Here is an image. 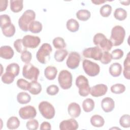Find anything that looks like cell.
<instances>
[{
	"label": "cell",
	"instance_id": "obj_48",
	"mask_svg": "<svg viewBox=\"0 0 130 130\" xmlns=\"http://www.w3.org/2000/svg\"><path fill=\"white\" fill-rule=\"evenodd\" d=\"M40 129L41 130H50L51 129V124L47 121H44L41 124Z\"/></svg>",
	"mask_w": 130,
	"mask_h": 130
},
{
	"label": "cell",
	"instance_id": "obj_40",
	"mask_svg": "<svg viewBox=\"0 0 130 130\" xmlns=\"http://www.w3.org/2000/svg\"><path fill=\"white\" fill-rule=\"evenodd\" d=\"M1 20V29L7 27V26L11 24V20L10 16L7 14H3L0 16Z\"/></svg>",
	"mask_w": 130,
	"mask_h": 130
},
{
	"label": "cell",
	"instance_id": "obj_49",
	"mask_svg": "<svg viewBox=\"0 0 130 130\" xmlns=\"http://www.w3.org/2000/svg\"><path fill=\"white\" fill-rule=\"evenodd\" d=\"M8 1L7 0H1L0 1V11L2 12L7 9L8 6Z\"/></svg>",
	"mask_w": 130,
	"mask_h": 130
},
{
	"label": "cell",
	"instance_id": "obj_39",
	"mask_svg": "<svg viewBox=\"0 0 130 130\" xmlns=\"http://www.w3.org/2000/svg\"><path fill=\"white\" fill-rule=\"evenodd\" d=\"M14 47L18 53H22L23 51L27 50V48L24 47L23 44L22 39H18L16 40L14 42Z\"/></svg>",
	"mask_w": 130,
	"mask_h": 130
},
{
	"label": "cell",
	"instance_id": "obj_24",
	"mask_svg": "<svg viewBox=\"0 0 130 130\" xmlns=\"http://www.w3.org/2000/svg\"><path fill=\"white\" fill-rule=\"evenodd\" d=\"M123 74L124 78L127 80L130 79V55L129 52L127 53L123 62Z\"/></svg>",
	"mask_w": 130,
	"mask_h": 130
},
{
	"label": "cell",
	"instance_id": "obj_21",
	"mask_svg": "<svg viewBox=\"0 0 130 130\" xmlns=\"http://www.w3.org/2000/svg\"><path fill=\"white\" fill-rule=\"evenodd\" d=\"M42 85L37 81H31L29 82L28 91L33 95H37L42 91Z\"/></svg>",
	"mask_w": 130,
	"mask_h": 130
},
{
	"label": "cell",
	"instance_id": "obj_10",
	"mask_svg": "<svg viewBox=\"0 0 130 130\" xmlns=\"http://www.w3.org/2000/svg\"><path fill=\"white\" fill-rule=\"evenodd\" d=\"M82 54L85 58H90L95 60H100L103 55V52L99 47L95 46L85 49L83 51Z\"/></svg>",
	"mask_w": 130,
	"mask_h": 130
},
{
	"label": "cell",
	"instance_id": "obj_9",
	"mask_svg": "<svg viewBox=\"0 0 130 130\" xmlns=\"http://www.w3.org/2000/svg\"><path fill=\"white\" fill-rule=\"evenodd\" d=\"M82 67L85 73L89 76L94 77L100 73V67L99 65L89 60H83Z\"/></svg>",
	"mask_w": 130,
	"mask_h": 130
},
{
	"label": "cell",
	"instance_id": "obj_8",
	"mask_svg": "<svg viewBox=\"0 0 130 130\" xmlns=\"http://www.w3.org/2000/svg\"><path fill=\"white\" fill-rule=\"evenodd\" d=\"M39 74L40 71L39 69L31 63H26L23 67L22 75L27 79L31 81H37Z\"/></svg>",
	"mask_w": 130,
	"mask_h": 130
},
{
	"label": "cell",
	"instance_id": "obj_42",
	"mask_svg": "<svg viewBox=\"0 0 130 130\" xmlns=\"http://www.w3.org/2000/svg\"><path fill=\"white\" fill-rule=\"evenodd\" d=\"M26 128L29 130H36L39 127V122L37 119H31L26 123Z\"/></svg>",
	"mask_w": 130,
	"mask_h": 130
},
{
	"label": "cell",
	"instance_id": "obj_36",
	"mask_svg": "<svg viewBox=\"0 0 130 130\" xmlns=\"http://www.w3.org/2000/svg\"><path fill=\"white\" fill-rule=\"evenodd\" d=\"M111 91L115 94H121L125 90V86L121 83H117L113 85L110 88Z\"/></svg>",
	"mask_w": 130,
	"mask_h": 130
},
{
	"label": "cell",
	"instance_id": "obj_18",
	"mask_svg": "<svg viewBox=\"0 0 130 130\" xmlns=\"http://www.w3.org/2000/svg\"><path fill=\"white\" fill-rule=\"evenodd\" d=\"M14 54L13 49L10 46H2L0 48V56L5 59H11Z\"/></svg>",
	"mask_w": 130,
	"mask_h": 130
},
{
	"label": "cell",
	"instance_id": "obj_32",
	"mask_svg": "<svg viewBox=\"0 0 130 130\" xmlns=\"http://www.w3.org/2000/svg\"><path fill=\"white\" fill-rule=\"evenodd\" d=\"M114 17L116 19L119 21H123L125 20L127 17V12L123 8H117L114 12Z\"/></svg>",
	"mask_w": 130,
	"mask_h": 130
},
{
	"label": "cell",
	"instance_id": "obj_35",
	"mask_svg": "<svg viewBox=\"0 0 130 130\" xmlns=\"http://www.w3.org/2000/svg\"><path fill=\"white\" fill-rule=\"evenodd\" d=\"M52 44L56 49H62L66 47V43L64 39L61 37L55 38L52 41Z\"/></svg>",
	"mask_w": 130,
	"mask_h": 130
},
{
	"label": "cell",
	"instance_id": "obj_15",
	"mask_svg": "<svg viewBox=\"0 0 130 130\" xmlns=\"http://www.w3.org/2000/svg\"><path fill=\"white\" fill-rule=\"evenodd\" d=\"M78 127V123L74 118L62 120L59 123V129L60 130H76Z\"/></svg>",
	"mask_w": 130,
	"mask_h": 130
},
{
	"label": "cell",
	"instance_id": "obj_12",
	"mask_svg": "<svg viewBox=\"0 0 130 130\" xmlns=\"http://www.w3.org/2000/svg\"><path fill=\"white\" fill-rule=\"evenodd\" d=\"M80 60V54L77 52L72 51L69 55L66 61V64L69 69L74 70L79 67Z\"/></svg>",
	"mask_w": 130,
	"mask_h": 130
},
{
	"label": "cell",
	"instance_id": "obj_7",
	"mask_svg": "<svg viewBox=\"0 0 130 130\" xmlns=\"http://www.w3.org/2000/svg\"><path fill=\"white\" fill-rule=\"evenodd\" d=\"M38 109L42 116L47 119H51L55 116V111L54 107L47 101L41 102L39 104Z\"/></svg>",
	"mask_w": 130,
	"mask_h": 130
},
{
	"label": "cell",
	"instance_id": "obj_27",
	"mask_svg": "<svg viewBox=\"0 0 130 130\" xmlns=\"http://www.w3.org/2000/svg\"><path fill=\"white\" fill-rule=\"evenodd\" d=\"M20 121L16 116H11L7 120V127L10 129H15L19 127Z\"/></svg>",
	"mask_w": 130,
	"mask_h": 130
},
{
	"label": "cell",
	"instance_id": "obj_47",
	"mask_svg": "<svg viewBox=\"0 0 130 130\" xmlns=\"http://www.w3.org/2000/svg\"><path fill=\"white\" fill-rule=\"evenodd\" d=\"M112 59L117 60L121 59L124 54L123 51L120 49H116L112 51L111 53Z\"/></svg>",
	"mask_w": 130,
	"mask_h": 130
},
{
	"label": "cell",
	"instance_id": "obj_13",
	"mask_svg": "<svg viewBox=\"0 0 130 130\" xmlns=\"http://www.w3.org/2000/svg\"><path fill=\"white\" fill-rule=\"evenodd\" d=\"M23 44L25 47L34 49L37 48L41 42L40 38L38 36L26 35L22 38Z\"/></svg>",
	"mask_w": 130,
	"mask_h": 130
},
{
	"label": "cell",
	"instance_id": "obj_43",
	"mask_svg": "<svg viewBox=\"0 0 130 130\" xmlns=\"http://www.w3.org/2000/svg\"><path fill=\"white\" fill-rule=\"evenodd\" d=\"M21 59L22 62H24L25 63H30L31 58H32V55L30 52L25 50L23 51L21 54Z\"/></svg>",
	"mask_w": 130,
	"mask_h": 130
},
{
	"label": "cell",
	"instance_id": "obj_46",
	"mask_svg": "<svg viewBox=\"0 0 130 130\" xmlns=\"http://www.w3.org/2000/svg\"><path fill=\"white\" fill-rule=\"evenodd\" d=\"M46 92L47 94L50 95H55L58 93L59 88L56 85H50L47 87L46 89Z\"/></svg>",
	"mask_w": 130,
	"mask_h": 130
},
{
	"label": "cell",
	"instance_id": "obj_50",
	"mask_svg": "<svg viewBox=\"0 0 130 130\" xmlns=\"http://www.w3.org/2000/svg\"><path fill=\"white\" fill-rule=\"evenodd\" d=\"M91 2L95 5H100L101 4H104L106 2V1H101V0H98V1H91Z\"/></svg>",
	"mask_w": 130,
	"mask_h": 130
},
{
	"label": "cell",
	"instance_id": "obj_1",
	"mask_svg": "<svg viewBox=\"0 0 130 130\" xmlns=\"http://www.w3.org/2000/svg\"><path fill=\"white\" fill-rule=\"evenodd\" d=\"M36 18V13L32 10H26L19 18L18 25L19 28L23 31L29 30V26Z\"/></svg>",
	"mask_w": 130,
	"mask_h": 130
},
{
	"label": "cell",
	"instance_id": "obj_45",
	"mask_svg": "<svg viewBox=\"0 0 130 130\" xmlns=\"http://www.w3.org/2000/svg\"><path fill=\"white\" fill-rule=\"evenodd\" d=\"M29 82L24 79H19L17 81V86L18 87L23 90H28Z\"/></svg>",
	"mask_w": 130,
	"mask_h": 130
},
{
	"label": "cell",
	"instance_id": "obj_6",
	"mask_svg": "<svg viewBox=\"0 0 130 130\" xmlns=\"http://www.w3.org/2000/svg\"><path fill=\"white\" fill-rule=\"evenodd\" d=\"M73 77L70 72L63 70L61 71L58 76V81L60 87L64 90L70 88L72 85Z\"/></svg>",
	"mask_w": 130,
	"mask_h": 130
},
{
	"label": "cell",
	"instance_id": "obj_4",
	"mask_svg": "<svg viewBox=\"0 0 130 130\" xmlns=\"http://www.w3.org/2000/svg\"><path fill=\"white\" fill-rule=\"evenodd\" d=\"M52 51L51 46L48 43H43L36 53L38 61L42 64H46L50 59V55Z\"/></svg>",
	"mask_w": 130,
	"mask_h": 130
},
{
	"label": "cell",
	"instance_id": "obj_31",
	"mask_svg": "<svg viewBox=\"0 0 130 130\" xmlns=\"http://www.w3.org/2000/svg\"><path fill=\"white\" fill-rule=\"evenodd\" d=\"M68 54V52L66 49H58L55 51L54 55L55 60L57 62H62Z\"/></svg>",
	"mask_w": 130,
	"mask_h": 130
},
{
	"label": "cell",
	"instance_id": "obj_14",
	"mask_svg": "<svg viewBox=\"0 0 130 130\" xmlns=\"http://www.w3.org/2000/svg\"><path fill=\"white\" fill-rule=\"evenodd\" d=\"M108 91V87L104 84H99L90 87V94L93 97L104 95Z\"/></svg>",
	"mask_w": 130,
	"mask_h": 130
},
{
	"label": "cell",
	"instance_id": "obj_25",
	"mask_svg": "<svg viewBox=\"0 0 130 130\" xmlns=\"http://www.w3.org/2000/svg\"><path fill=\"white\" fill-rule=\"evenodd\" d=\"M66 27L68 30L70 31L75 32L79 30V23L76 19L71 18L67 21L66 23Z\"/></svg>",
	"mask_w": 130,
	"mask_h": 130
},
{
	"label": "cell",
	"instance_id": "obj_23",
	"mask_svg": "<svg viewBox=\"0 0 130 130\" xmlns=\"http://www.w3.org/2000/svg\"><path fill=\"white\" fill-rule=\"evenodd\" d=\"M22 0H11L10 9L14 13H18L21 11L23 8Z\"/></svg>",
	"mask_w": 130,
	"mask_h": 130
},
{
	"label": "cell",
	"instance_id": "obj_30",
	"mask_svg": "<svg viewBox=\"0 0 130 130\" xmlns=\"http://www.w3.org/2000/svg\"><path fill=\"white\" fill-rule=\"evenodd\" d=\"M91 16L89 11L86 9H81L78 11L76 13V17L82 21H86L88 20Z\"/></svg>",
	"mask_w": 130,
	"mask_h": 130
},
{
	"label": "cell",
	"instance_id": "obj_22",
	"mask_svg": "<svg viewBox=\"0 0 130 130\" xmlns=\"http://www.w3.org/2000/svg\"><path fill=\"white\" fill-rule=\"evenodd\" d=\"M91 124L95 127H102L105 124V120L104 118L98 114L94 115L91 116L90 119Z\"/></svg>",
	"mask_w": 130,
	"mask_h": 130
},
{
	"label": "cell",
	"instance_id": "obj_5",
	"mask_svg": "<svg viewBox=\"0 0 130 130\" xmlns=\"http://www.w3.org/2000/svg\"><path fill=\"white\" fill-rule=\"evenodd\" d=\"M75 83L76 86L79 88L78 92L80 96L85 97L89 95L90 87L87 78L83 75H79L76 78Z\"/></svg>",
	"mask_w": 130,
	"mask_h": 130
},
{
	"label": "cell",
	"instance_id": "obj_20",
	"mask_svg": "<svg viewBox=\"0 0 130 130\" xmlns=\"http://www.w3.org/2000/svg\"><path fill=\"white\" fill-rule=\"evenodd\" d=\"M57 73V69L53 66H48L44 70V75L49 80H53L55 79Z\"/></svg>",
	"mask_w": 130,
	"mask_h": 130
},
{
	"label": "cell",
	"instance_id": "obj_34",
	"mask_svg": "<svg viewBox=\"0 0 130 130\" xmlns=\"http://www.w3.org/2000/svg\"><path fill=\"white\" fill-rule=\"evenodd\" d=\"M3 34L6 37L10 38L13 36L15 33V27L13 23L2 29Z\"/></svg>",
	"mask_w": 130,
	"mask_h": 130
},
{
	"label": "cell",
	"instance_id": "obj_37",
	"mask_svg": "<svg viewBox=\"0 0 130 130\" xmlns=\"http://www.w3.org/2000/svg\"><path fill=\"white\" fill-rule=\"evenodd\" d=\"M112 8L111 5L106 4L103 5L100 10V13L103 17H108L111 14Z\"/></svg>",
	"mask_w": 130,
	"mask_h": 130
},
{
	"label": "cell",
	"instance_id": "obj_11",
	"mask_svg": "<svg viewBox=\"0 0 130 130\" xmlns=\"http://www.w3.org/2000/svg\"><path fill=\"white\" fill-rule=\"evenodd\" d=\"M19 115L22 119H31L37 115V111L35 108L28 105L21 108L18 112Z\"/></svg>",
	"mask_w": 130,
	"mask_h": 130
},
{
	"label": "cell",
	"instance_id": "obj_19",
	"mask_svg": "<svg viewBox=\"0 0 130 130\" xmlns=\"http://www.w3.org/2000/svg\"><path fill=\"white\" fill-rule=\"evenodd\" d=\"M122 70V66L119 63L114 62L111 64L110 66L109 72L112 76L117 77L121 75Z\"/></svg>",
	"mask_w": 130,
	"mask_h": 130
},
{
	"label": "cell",
	"instance_id": "obj_29",
	"mask_svg": "<svg viewBox=\"0 0 130 130\" xmlns=\"http://www.w3.org/2000/svg\"><path fill=\"white\" fill-rule=\"evenodd\" d=\"M31 100L30 95L26 92H20L17 95V101L20 104H26Z\"/></svg>",
	"mask_w": 130,
	"mask_h": 130
},
{
	"label": "cell",
	"instance_id": "obj_28",
	"mask_svg": "<svg viewBox=\"0 0 130 130\" xmlns=\"http://www.w3.org/2000/svg\"><path fill=\"white\" fill-rule=\"evenodd\" d=\"M94 102L90 98H87L84 100L82 103V108L84 112H90L94 108Z\"/></svg>",
	"mask_w": 130,
	"mask_h": 130
},
{
	"label": "cell",
	"instance_id": "obj_38",
	"mask_svg": "<svg viewBox=\"0 0 130 130\" xmlns=\"http://www.w3.org/2000/svg\"><path fill=\"white\" fill-rule=\"evenodd\" d=\"M120 125L124 128L130 127V116L128 114H124L119 119Z\"/></svg>",
	"mask_w": 130,
	"mask_h": 130
},
{
	"label": "cell",
	"instance_id": "obj_26",
	"mask_svg": "<svg viewBox=\"0 0 130 130\" xmlns=\"http://www.w3.org/2000/svg\"><path fill=\"white\" fill-rule=\"evenodd\" d=\"M20 67L18 63H11L7 66L6 69V72L13 75L15 77L19 75Z\"/></svg>",
	"mask_w": 130,
	"mask_h": 130
},
{
	"label": "cell",
	"instance_id": "obj_41",
	"mask_svg": "<svg viewBox=\"0 0 130 130\" xmlns=\"http://www.w3.org/2000/svg\"><path fill=\"white\" fill-rule=\"evenodd\" d=\"M1 77V79L3 83L7 84H10L13 83L15 79L14 76L6 72L3 75H2Z\"/></svg>",
	"mask_w": 130,
	"mask_h": 130
},
{
	"label": "cell",
	"instance_id": "obj_2",
	"mask_svg": "<svg viewBox=\"0 0 130 130\" xmlns=\"http://www.w3.org/2000/svg\"><path fill=\"white\" fill-rule=\"evenodd\" d=\"M125 36V30L124 28L120 25H116L112 28L110 40L113 46H118L123 43Z\"/></svg>",
	"mask_w": 130,
	"mask_h": 130
},
{
	"label": "cell",
	"instance_id": "obj_44",
	"mask_svg": "<svg viewBox=\"0 0 130 130\" xmlns=\"http://www.w3.org/2000/svg\"><path fill=\"white\" fill-rule=\"evenodd\" d=\"M112 59L111 54L108 51H104L100 61L103 64H107L111 61Z\"/></svg>",
	"mask_w": 130,
	"mask_h": 130
},
{
	"label": "cell",
	"instance_id": "obj_16",
	"mask_svg": "<svg viewBox=\"0 0 130 130\" xmlns=\"http://www.w3.org/2000/svg\"><path fill=\"white\" fill-rule=\"evenodd\" d=\"M101 107L105 112H110L112 111L115 108V102L112 98L106 97L102 100Z\"/></svg>",
	"mask_w": 130,
	"mask_h": 130
},
{
	"label": "cell",
	"instance_id": "obj_17",
	"mask_svg": "<svg viewBox=\"0 0 130 130\" xmlns=\"http://www.w3.org/2000/svg\"><path fill=\"white\" fill-rule=\"evenodd\" d=\"M68 112L69 115L72 117H78L80 115L81 112L80 106L78 104L76 103H71L68 106Z\"/></svg>",
	"mask_w": 130,
	"mask_h": 130
},
{
	"label": "cell",
	"instance_id": "obj_33",
	"mask_svg": "<svg viewBox=\"0 0 130 130\" xmlns=\"http://www.w3.org/2000/svg\"><path fill=\"white\" fill-rule=\"evenodd\" d=\"M42 24L38 21H33L29 26V30L34 34H38L42 30Z\"/></svg>",
	"mask_w": 130,
	"mask_h": 130
},
{
	"label": "cell",
	"instance_id": "obj_3",
	"mask_svg": "<svg viewBox=\"0 0 130 130\" xmlns=\"http://www.w3.org/2000/svg\"><path fill=\"white\" fill-rule=\"evenodd\" d=\"M93 42L96 46L99 47L104 51H109L113 47L111 41L102 33L96 34L93 37Z\"/></svg>",
	"mask_w": 130,
	"mask_h": 130
}]
</instances>
